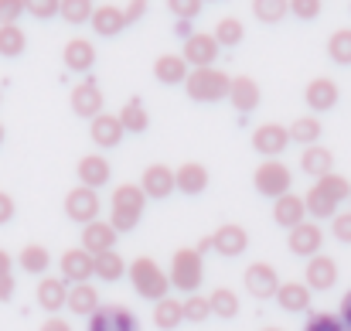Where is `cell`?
I'll return each instance as SVG.
<instances>
[{
    "mask_svg": "<svg viewBox=\"0 0 351 331\" xmlns=\"http://www.w3.org/2000/svg\"><path fill=\"white\" fill-rule=\"evenodd\" d=\"M331 232H335V239L351 242V212H345V216H335V219H331Z\"/></svg>",
    "mask_w": 351,
    "mask_h": 331,
    "instance_id": "obj_50",
    "label": "cell"
},
{
    "mask_svg": "<svg viewBox=\"0 0 351 331\" xmlns=\"http://www.w3.org/2000/svg\"><path fill=\"white\" fill-rule=\"evenodd\" d=\"M290 126H280V123H263L252 130V150H259L266 161H276L287 147H290Z\"/></svg>",
    "mask_w": 351,
    "mask_h": 331,
    "instance_id": "obj_7",
    "label": "cell"
},
{
    "mask_svg": "<svg viewBox=\"0 0 351 331\" xmlns=\"http://www.w3.org/2000/svg\"><path fill=\"white\" fill-rule=\"evenodd\" d=\"M242 280H245V290L256 301H269L280 290V277H276V270L269 263H249V270L242 273Z\"/></svg>",
    "mask_w": 351,
    "mask_h": 331,
    "instance_id": "obj_9",
    "label": "cell"
},
{
    "mask_svg": "<svg viewBox=\"0 0 351 331\" xmlns=\"http://www.w3.org/2000/svg\"><path fill=\"white\" fill-rule=\"evenodd\" d=\"M252 185H256V192L263 195V198H283V195H290V185H293V174H290V168L283 164V161H263L259 168H256V174H252Z\"/></svg>",
    "mask_w": 351,
    "mask_h": 331,
    "instance_id": "obj_5",
    "label": "cell"
},
{
    "mask_svg": "<svg viewBox=\"0 0 351 331\" xmlns=\"http://www.w3.org/2000/svg\"><path fill=\"white\" fill-rule=\"evenodd\" d=\"M317 188L331 198V202H351V185H348V178H341V174H324V178H317Z\"/></svg>",
    "mask_w": 351,
    "mask_h": 331,
    "instance_id": "obj_41",
    "label": "cell"
},
{
    "mask_svg": "<svg viewBox=\"0 0 351 331\" xmlns=\"http://www.w3.org/2000/svg\"><path fill=\"white\" fill-rule=\"evenodd\" d=\"M300 168H304V174L324 178V174H331V168H335V154H331L328 147H321V144L304 147V154H300Z\"/></svg>",
    "mask_w": 351,
    "mask_h": 331,
    "instance_id": "obj_30",
    "label": "cell"
},
{
    "mask_svg": "<svg viewBox=\"0 0 351 331\" xmlns=\"http://www.w3.org/2000/svg\"><path fill=\"white\" fill-rule=\"evenodd\" d=\"M195 249H198V253H208V249H215V242H212V236H205V239H202V242H198Z\"/></svg>",
    "mask_w": 351,
    "mask_h": 331,
    "instance_id": "obj_58",
    "label": "cell"
},
{
    "mask_svg": "<svg viewBox=\"0 0 351 331\" xmlns=\"http://www.w3.org/2000/svg\"><path fill=\"white\" fill-rule=\"evenodd\" d=\"M14 287H17V284H14V277H10V273H7V277H0V301H10V297H14Z\"/></svg>",
    "mask_w": 351,
    "mask_h": 331,
    "instance_id": "obj_54",
    "label": "cell"
},
{
    "mask_svg": "<svg viewBox=\"0 0 351 331\" xmlns=\"http://www.w3.org/2000/svg\"><path fill=\"white\" fill-rule=\"evenodd\" d=\"M266 331H280V328H266Z\"/></svg>",
    "mask_w": 351,
    "mask_h": 331,
    "instance_id": "obj_60",
    "label": "cell"
},
{
    "mask_svg": "<svg viewBox=\"0 0 351 331\" xmlns=\"http://www.w3.org/2000/svg\"><path fill=\"white\" fill-rule=\"evenodd\" d=\"M99 209H103L99 195H96L93 188H86V185H75V188L65 195V216L72 222H79L82 229H86L89 222L99 219Z\"/></svg>",
    "mask_w": 351,
    "mask_h": 331,
    "instance_id": "obj_6",
    "label": "cell"
},
{
    "mask_svg": "<svg viewBox=\"0 0 351 331\" xmlns=\"http://www.w3.org/2000/svg\"><path fill=\"white\" fill-rule=\"evenodd\" d=\"M181 58L195 69H212V62L219 58V41L215 34H191L181 48Z\"/></svg>",
    "mask_w": 351,
    "mask_h": 331,
    "instance_id": "obj_11",
    "label": "cell"
},
{
    "mask_svg": "<svg viewBox=\"0 0 351 331\" xmlns=\"http://www.w3.org/2000/svg\"><path fill=\"white\" fill-rule=\"evenodd\" d=\"M276 304H280L283 311H307V308H311V287L300 284V280H287V284H280V290H276Z\"/></svg>",
    "mask_w": 351,
    "mask_h": 331,
    "instance_id": "obj_29",
    "label": "cell"
},
{
    "mask_svg": "<svg viewBox=\"0 0 351 331\" xmlns=\"http://www.w3.org/2000/svg\"><path fill=\"white\" fill-rule=\"evenodd\" d=\"M24 7H27V14H31V17L48 21V17H55V14H58L62 0H24Z\"/></svg>",
    "mask_w": 351,
    "mask_h": 331,
    "instance_id": "obj_47",
    "label": "cell"
},
{
    "mask_svg": "<svg viewBox=\"0 0 351 331\" xmlns=\"http://www.w3.org/2000/svg\"><path fill=\"white\" fill-rule=\"evenodd\" d=\"M290 14L300 21H314L321 14V0H290Z\"/></svg>",
    "mask_w": 351,
    "mask_h": 331,
    "instance_id": "obj_48",
    "label": "cell"
},
{
    "mask_svg": "<svg viewBox=\"0 0 351 331\" xmlns=\"http://www.w3.org/2000/svg\"><path fill=\"white\" fill-rule=\"evenodd\" d=\"M117 116H119V123H123L126 133H143V130L150 126V116H147V110H143L140 100H126V106H123Z\"/></svg>",
    "mask_w": 351,
    "mask_h": 331,
    "instance_id": "obj_34",
    "label": "cell"
},
{
    "mask_svg": "<svg viewBox=\"0 0 351 331\" xmlns=\"http://www.w3.org/2000/svg\"><path fill=\"white\" fill-rule=\"evenodd\" d=\"M89 24H93L96 34L117 38V34H123V27H126V10H123V7H113V3H103V7H96V14H93Z\"/></svg>",
    "mask_w": 351,
    "mask_h": 331,
    "instance_id": "obj_25",
    "label": "cell"
},
{
    "mask_svg": "<svg viewBox=\"0 0 351 331\" xmlns=\"http://www.w3.org/2000/svg\"><path fill=\"white\" fill-rule=\"evenodd\" d=\"M143 205H147V195H143L140 185H119L113 192V219H110V225L117 232H130L143 219Z\"/></svg>",
    "mask_w": 351,
    "mask_h": 331,
    "instance_id": "obj_3",
    "label": "cell"
},
{
    "mask_svg": "<svg viewBox=\"0 0 351 331\" xmlns=\"http://www.w3.org/2000/svg\"><path fill=\"white\" fill-rule=\"evenodd\" d=\"M229 89H232V76L219 72L215 65L212 69H195L184 82V93L188 100L195 103H219V100H229Z\"/></svg>",
    "mask_w": 351,
    "mask_h": 331,
    "instance_id": "obj_2",
    "label": "cell"
},
{
    "mask_svg": "<svg viewBox=\"0 0 351 331\" xmlns=\"http://www.w3.org/2000/svg\"><path fill=\"white\" fill-rule=\"evenodd\" d=\"M328 55H331V62H338V65H351V27H341V31L331 34Z\"/></svg>",
    "mask_w": 351,
    "mask_h": 331,
    "instance_id": "obj_43",
    "label": "cell"
},
{
    "mask_svg": "<svg viewBox=\"0 0 351 331\" xmlns=\"http://www.w3.org/2000/svg\"><path fill=\"white\" fill-rule=\"evenodd\" d=\"M89 133H93V144L96 147H103V150H113L123 144V123H119L117 113H99L96 119H93V126H89Z\"/></svg>",
    "mask_w": 351,
    "mask_h": 331,
    "instance_id": "obj_17",
    "label": "cell"
},
{
    "mask_svg": "<svg viewBox=\"0 0 351 331\" xmlns=\"http://www.w3.org/2000/svg\"><path fill=\"white\" fill-rule=\"evenodd\" d=\"M208 318H212V304H208V297H202V294L184 297V321L202 325V321H208Z\"/></svg>",
    "mask_w": 351,
    "mask_h": 331,
    "instance_id": "obj_44",
    "label": "cell"
},
{
    "mask_svg": "<svg viewBox=\"0 0 351 331\" xmlns=\"http://www.w3.org/2000/svg\"><path fill=\"white\" fill-rule=\"evenodd\" d=\"M202 3L205 0H167V10L178 17V21H195L202 14Z\"/></svg>",
    "mask_w": 351,
    "mask_h": 331,
    "instance_id": "obj_46",
    "label": "cell"
},
{
    "mask_svg": "<svg viewBox=\"0 0 351 331\" xmlns=\"http://www.w3.org/2000/svg\"><path fill=\"white\" fill-rule=\"evenodd\" d=\"M290 140L314 147V144L321 140V119H317V116H297V119L290 123Z\"/></svg>",
    "mask_w": 351,
    "mask_h": 331,
    "instance_id": "obj_35",
    "label": "cell"
},
{
    "mask_svg": "<svg viewBox=\"0 0 351 331\" xmlns=\"http://www.w3.org/2000/svg\"><path fill=\"white\" fill-rule=\"evenodd\" d=\"M79 185H86V188H103L110 178H113V164L103 157V154H86L82 161H79Z\"/></svg>",
    "mask_w": 351,
    "mask_h": 331,
    "instance_id": "obj_18",
    "label": "cell"
},
{
    "mask_svg": "<svg viewBox=\"0 0 351 331\" xmlns=\"http://www.w3.org/2000/svg\"><path fill=\"white\" fill-rule=\"evenodd\" d=\"M58 14H62V21H69V24H86V21H93L96 7H93V0H62Z\"/></svg>",
    "mask_w": 351,
    "mask_h": 331,
    "instance_id": "obj_42",
    "label": "cell"
},
{
    "mask_svg": "<svg viewBox=\"0 0 351 331\" xmlns=\"http://www.w3.org/2000/svg\"><path fill=\"white\" fill-rule=\"evenodd\" d=\"M205 3H212V0H205Z\"/></svg>",
    "mask_w": 351,
    "mask_h": 331,
    "instance_id": "obj_62",
    "label": "cell"
},
{
    "mask_svg": "<svg viewBox=\"0 0 351 331\" xmlns=\"http://www.w3.org/2000/svg\"><path fill=\"white\" fill-rule=\"evenodd\" d=\"M290 14V0H252V17L263 24H280Z\"/></svg>",
    "mask_w": 351,
    "mask_h": 331,
    "instance_id": "obj_38",
    "label": "cell"
},
{
    "mask_svg": "<svg viewBox=\"0 0 351 331\" xmlns=\"http://www.w3.org/2000/svg\"><path fill=\"white\" fill-rule=\"evenodd\" d=\"M82 249L93 253V256L117 249V229H113L110 222H103V219L89 222V225L82 229Z\"/></svg>",
    "mask_w": 351,
    "mask_h": 331,
    "instance_id": "obj_19",
    "label": "cell"
},
{
    "mask_svg": "<svg viewBox=\"0 0 351 331\" xmlns=\"http://www.w3.org/2000/svg\"><path fill=\"white\" fill-rule=\"evenodd\" d=\"M89 331H140V321H136V315L130 308L110 304V308H99L89 318Z\"/></svg>",
    "mask_w": 351,
    "mask_h": 331,
    "instance_id": "obj_10",
    "label": "cell"
},
{
    "mask_svg": "<svg viewBox=\"0 0 351 331\" xmlns=\"http://www.w3.org/2000/svg\"><path fill=\"white\" fill-rule=\"evenodd\" d=\"M69 103H72V113H75V116L96 119V116L103 113V89H99L93 79H86V82H79V86L72 89Z\"/></svg>",
    "mask_w": 351,
    "mask_h": 331,
    "instance_id": "obj_14",
    "label": "cell"
},
{
    "mask_svg": "<svg viewBox=\"0 0 351 331\" xmlns=\"http://www.w3.org/2000/svg\"><path fill=\"white\" fill-rule=\"evenodd\" d=\"M38 331H72V325H69V321H62L58 315H51V318H48V321H45Z\"/></svg>",
    "mask_w": 351,
    "mask_h": 331,
    "instance_id": "obj_53",
    "label": "cell"
},
{
    "mask_svg": "<svg viewBox=\"0 0 351 331\" xmlns=\"http://www.w3.org/2000/svg\"><path fill=\"white\" fill-rule=\"evenodd\" d=\"M178 34L188 41V38H191V24H188V21H178Z\"/></svg>",
    "mask_w": 351,
    "mask_h": 331,
    "instance_id": "obj_57",
    "label": "cell"
},
{
    "mask_svg": "<svg viewBox=\"0 0 351 331\" xmlns=\"http://www.w3.org/2000/svg\"><path fill=\"white\" fill-rule=\"evenodd\" d=\"M130 280H133V290L140 294V297H147V301H164L167 297V287H171V277L157 266V260H150V256H136L133 263H130Z\"/></svg>",
    "mask_w": 351,
    "mask_h": 331,
    "instance_id": "obj_1",
    "label": "cell"
},
{
    "mask_svg": "<svg viewBox=\"0 0 351 331\" xmlns=\"http://www.w3.org/2000/svg\"><path fill=\"white\" fill-rule=\"evenodd\" d=\"M208 304H212V315H215V318H226V321H232L235 315H239V297H235V290H229V287H219V290H212Z\"/></svg>",
    "mask_w": 351,
    "mask_h": 331,
    "instance_id": "obj_39",
    "label": "cell"
},
{
    "mask_svg": "<svg viewBox=\"0 0 351 331\" xmlns=\"http://www.w3.org/2000/svg\"><path fill=\"white\" fill-rule=\"evenodd\" d=\"M174 181H178V192H181V195L195 198V195H202V192L208 188V168L198 164V161H188V164H181V168L174 171Z\"/></svg>",
    "mask_w": 351,
    "mask_h": 331,
    "instance_id": "obj_20",
    "label": "cell"
},
{
    "mask_svg": "<svg viewBox=\"0 0 351 331\" xmlns=\"http://www.w3.org/2000/svg\"><path fill=\"white\" fill-rule=\"evenodd\" d=\"M62 62L69 65V72H89L93 62H96V48H93V41H86V38H72V41L65 45V52H62Z\"/></svg>",
    "mask_w": 351,
    "mask_h": 331,
    "instance_id": "obj_27",
    "label": "cell"
},
{
    "mask_svg": "<svg viewBox=\"0 0 351 331\" xmlns=\"http://www.w3.org/2000/svg\"><path fill=\"white\" fill-rule=\"evenodd\" d=\"M212 242H215V253L219 256H239L249 246V232L242 225H235V222H226V225H219V232L212 236Z\"/></svg>",
    "mask_w": 351,
    "mask_h": 331,
    "instance_id": "obj_21",
    "label": "cell"
},
{
    "mask_svg": "<svg viewBox=\"0 0 351 331\" xmlns=\"http://www.w3.org/2000/svg\"><path fill=\"white\" fill-rule=\"evenodd\" d=\"M304 280L311 290H331L338 284V263L324 253H317L314 260H307V270H304Z\"/></svg>",
    "mask_w": 351,
    "mask_h": 331,
    "instance_id": "obj_15",
    "label": "cell"
},
{
    "mask_svg": "<svg viewBox=\"0 0 351 331\" xmlns=\"http://www.w3.org/2000/svg\"><path fill=\"white\" fill-rule=\"evenodd\" d=\"M14 212H17V205H14V198H10L7 192H0V225H7V222L14 219Z\"/></svg>",
    "mask_w": 351,
    "mask_h": 331,
    "instance_id": "obj_51",
    "label": "cell"
},
{
    "mask_svg": "<svg viewBox=\"0 0 351 331\" xmlns=\"http://www.w3.org/2000/svg\"><path fill=\"white\" fill-rule=\"evenodd\" d=\"M304 103L314 113H328L338 106V82L335 79H311L307 89H304Z\"/></svg>",
    "mask_w": 351,
    "mask_h": 331,
    "instance_id": "obj_16",
    "label": "cell"
},
{
    "mask_svg": "<svg viewBox=\"0 0 351 331\" xmlns=\"http://www.w3.org/2000/svg\"><path fill=\"white\" fill-rule=\"evenodd\" d=\"M143 10H147V0H130V3H126V24L140 21V17H143Z\"/></svg>",
    "mask_w": 351,
    "mask_h": 331,
    "instance_id": "obj_52",
    "label": "cell"
},
{
    "mask_svg": "<svg viewBox=\"0 0 351 331\" xmlns=\"http://www.w3.org/2000/svg\"><path fill=\"white\" fill-rule=\"evenodd\" d=\"M188 62L181 58V55H160L157 62H154V79L160 82V86H184L188 82Z\"/></svg>",
    "mask_w": 351,
    "mask_h": 331,
    "instance_id": "obj_23",
    "label": "cell"
},
{
    "mask_svg": "<svg viewBox=\"0 0 351 331\" xmlns=\"http://www.w3.org/2000/svg\"><path fill=\"white\" fill-rule=\"evenodd\" d=\"M0 100H3V89H0Z\"/></svg>",
    "mask_w": 351,
    "mask_h": 331,
    "instance_id": "obj_61",
    "label": "cell"
},
{
    "mask_svg": "<svg viewBox=\"0 0 351 331\" xmlns=\"http://www.w3.org/2000/svg\"><path fill=\"white\" fill-rule=\"evenodd\" d=\"M215 41H219V48H235L239 41H242V34H245V27H242V21L239 17H222L219 24H215Z\"/></svg>",
    "mask_w": 351,
    "mask_h": 331,
    "instance_id": "obj_40",
    "label": "cell"
},
{
    "mask_svg": "<svg viewBox=\"0 0 351 331\" xmlns=\"http://www.w3.org/2000/svg\"><path fill=\"white\" fill-rule=\"evenodd\" d=\"M21 14H27L24 0H0V27L3 24H17Z\"/></svg>",
    "mask_w": 351,
    "mask_h": 331,
    "instance_id": "obj_49",
    "label": "cell"
},
{
    "mask_svg": "<svg viewBox=\"0 0 351 331\" xmlns=\"http://www.w3.org/2000/svg\"><path fill=\"white\" fill-rule=\"evenodd\" d=\"M58 270H62V280L65 284H89V277H96V256L86 253L82 246L75 249H65L62 260H58Z\"/></svg>",
    "mask_w": 351,
    "mask_h": 331,
    "instance_id": "obj_8",
    "label": "cell"
},
{
    "mask_svg": "<svg viewBox=\"0 0 351 331\" xmlns=\"http://www.w3.org/2000/svg\"><path fill=\"white\" fill-rule=\"evenodd\" d=\"M0 144H3V123H0Z\"/></svg>",
    "mask_w": 351,
    "mask_h": 331,
    "instance_id": "obj_59",
    "label": "cell"
},
{
    "mask_svg": "<svg viewBox=\"0 0 351 331\" xmlns=\"http://www.w3.org/2000/svg\"><path fill=\"white\" fill-rule=\"evenodd\" d=\"M263 93H259V82L249 79V76H235L232 89H229V103L235 106V113H252L259 106Z\"/></svg>",
    "mask_w": 351,
    "mask_h": 331,
    "instance_id": "obj_22",
    "label": "cell"
},
{
    "mask_svg": "<svg viewBox=\"0 0 351 331\" xmlns=\"http://www.w3.org/2000/svg\"><path fill=\"white\" fill-rule=\"evenodd\" d=\"M126 260L119 256L117 249H110V253H99L96 256V277L99 280H106V284H117V280H123L126 277Z\"/></svg>",
    "mask_w": 351,
    "mask_h": 331,
    "instance_id": "obj_32",
    "label": "cell"
},
{
    "mask_svg": "<svg viewBox=\"0 0 351 331\" xmlns=\"http://www.w3.org/2000/svg\"><path fill=\"white\" fill-rule=\"evenodd\" d=\"M65 308H69L72 315H82V318L89 315V318H93V315L103 308V304H99V290H96L93 284H75V287H69V304H65Z\"/></svg>",
    "mask_w": 351,
    "mask_h": 331,
    "instance_id": "obj_28",
    "label": "cell"
},
{
    "mask_svg": "<svg viewBox=\"0 0 351 331\" xmlns=\"http://www.w3.org/2000/svg\"><path fill=\"white\" fill-rule=\"evenodd\" d=\"M7 273H10V253L0 249V277H7Z\"/></svg>",
    "mask_w": 351,
    "mask_h": 331,
    "instance_id": "obj_56",
    "label": "cell"
},
{
    "mask_svg": "<svg viewBox=\"0 0 351 331\" xmlns=\"http://www.w3.org/2000/svg\"><path fill=\"white\" fill-rule=\"evenodd\" d=\"M304 212H307V205H304V195H283V198H276L273 202V222L276 225H283V229H297L300 222H304Z\"/></svg>",
    "mask_w": 351,
    "mask_h": 331,
    "instance_id": "obj_26",
    "label": "cell"
},
{
    "mask_svg": "<svg viewBox=\"0 0 351 331\" xmlns=\"http://www.w3.org/2000/svg\"><path fill=\"white\" fill-rule=\"evenodd\" d=\"M17 263H21V270H27V273H45V270L51 266V253H48L41 242H27V246L21 249Z\"/></svg>",
    "mask_w": 351,
    "mask_h": 331,
    "instance_id": "obj_33",
    "label": "cell"
},
{
    "mask_svg": "<svg viewBox=\"0 0 351 331\" xmlns=\"http://www.w3.org/2000/svg\"><path fill=\"white\" fill-rule=\"evenodd\" d=\"M321 242H324V232H321V225H314V222H300V225L290 229V236H287L290 253H293V256H307V260H314V256L321 253Z\"/></svg>",
    "mask_w": 351,
    "mask_h": 331,
    "instance_id": "obj_13",
    "label": "cell"
},
{
    "mask_svg": "<svg viewBox=\"0 0 351 331\" xmlns=\"http://www.w3.org/2000/svg\"><path fill=\"white\" fill-rule=\"evenodd\" d=\"M304 331H348V328H345V321H341L338 315L317 311V315H311V318H307V325H304Z\"/></svg>",
    "mask_w": 351,
    "mask_h": 331,
    "instance_id": "obj_45",
    "label": "cell"
},
{
    "mask_svg": "<svg viewBox=\"0 0 351 331\" xmlns=\"http://www.w3.org/2000/svg\"><path fill=\"white\" fill-rule=\"evenodd\" d=\"M24 48H27V34L17 24H3L0 27V55L17 58V55H24Z\"/></svg>",
    "mask_w": 351,
    "mask_h": 331,
    "instance_id": "obj_37",
    "label": "cell"
},
{
    "mask_svg": "<svg viewBox=\"0 0 351 331\" xmlns=\"http://www.w3.org/2000/svg\"><path fill=\"white\" fill-rule=\"evenodd\" d=\"M304 205H307V216H314V219H335L338 216V202H331L317 185L304 195Z\"/></svg>",
    "mask_w": 351,
    "mask_h": 331,
    "instance_id": "obj_36",
    "label": "cell"
},
{
    "mask_svg": "<svg viewBox=\"0 0 351 331\" xmlns=\"http://www.w3.org/2000/svg\"><path fill=\"white\" fill-rule=\"evenodd\" d=\"M184 321V301H174V297H164L154 304V325L160 331H174Z\"/></svg>",
    "mask_w": 351,
    "mask_h": 331,
    "instance_id": "obj_31",
    "label": "cell"
},
{
    "mask_svg": "<svg viewBox=\"0 0 351 331\" xmlns=\"http://www.w3.org/2000/svg\"><path fill=\"white\" fill-rule=\"evenodd\" d=\"M205 280V263H202V253L198 249H178L174 260H171V287L184 290L188 297L198 294Z\"/></svg>",
    "mask_w": 351,
    "mask_h": 331,
    "instance_id": "obj_4",
    "label": "cell"
},
{
    "mask_svg": "<svg viewBox=\"0 0 351 331\" xmlns=\"http://www.w3.org/2000/svg\"><path fill=\"white\" fill-rule=\"evenodd\" d=\"M338 318H341V321H345V328L351 331V290L341 297V315H338Z\"/></svg>",
    "mask_w": 351,
    "mask_h": 331,
    "instance_id": "obj_55",
    "label": "cell"
},
{
    "mask_svg": "<svg viewBox=\"0 0 351 331\" xmlns=\"http://www.w3.org/2000/svg\"><path fill=\"white\" fill-rule=\"evenodd\" d=\"M38 304H41V311L58 315V311L69 304V284L58 280V277H45V280L38 284Z\"/></svg>",
    "mask_w": 351,
    "mask_h": 331,
    "instance_id": "obj_24",
    "label": "cell"
},
{
    "mask_svg": "<svg viewBox=\"0 0 351 331\" xmlns=\"http://www.w3.org/2000/svg\"><path fill=\"white\" fill-rule=\"evenodd\" d=\"M140 188H143L147 198H171V192H178L174 168H167V164H150V168L140 174Z\"/></svg>",
    "mask_w": 351,
    "mask_h": 331,
    "instance_id": "obj_12",
    "label": "cell"
}]
</instances>
